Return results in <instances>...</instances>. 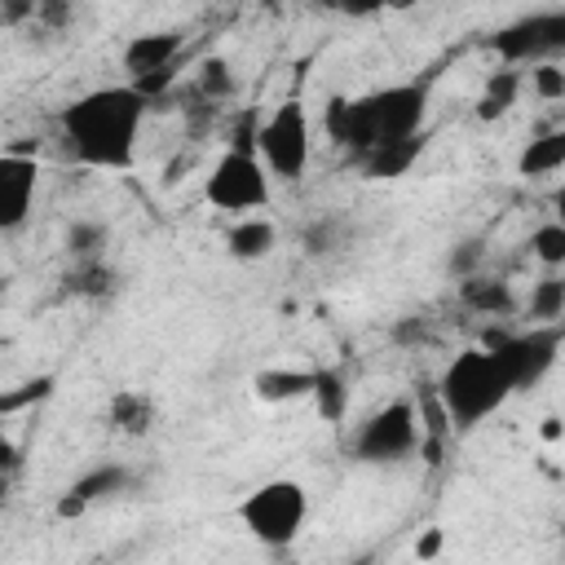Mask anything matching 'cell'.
<instances>
[{"label":"cell","mask_w":565,"mask_h":565,"mask_svg":"<svg viewBox=\"0 0 565 565\" xmlns=\"http://www.w3.org/2000/svg\"><path fill=\"white\" fill-rule=\"evenodd\" d=\"M62 282H66L71 296L102 300V296H110V291L119 287V274H115V265H106V256H84V260H75V265L66 269Z\"/></svg>","instance_id":"e0dca14e"},{"label":"cell","mask_w":565,"mask_h":565,"mask_svg":"<svg viewBox=\"0 0 565 565\" xmlns=\"http://www.w3.org/2000/svg\"><path fill=\"white\" fill-rule=\"evenodd\" d=\"M322 4H331L340 13H353V18H366V13H380L384 9V0H322Z\"/></svg>","instance_id":"d6a6232c"},{"label":"cell","mask_w":565,"mask_h":565,"mask_svg":"<svg viewBox=\"0 0 565 565\" xmlns=\"http://www.w3.org/2000/svg\"><path fill=\"white\" fill-rule=\"evenodd\" d=\"M260 4H282V0H260Z\"/></svg>","instance_id":"ab89813d"},{"label":"cell","mask_w":565,"mask_h":565,"mask_svg":"<svg viewBox=\"0 0 565 565\" xmlns=\"http://www.w3.org/2000/svg\"><path fill=\"white\" fill-rule=\"evenodd\" d=\"M106 243H110V230H106L102 221H71V230H66V252H71V260L102 256Z\"/></svg>","instance_id":"cb8c5ba5"},{"label":"cell","mask_w":565,"mask_h":565,"mask_svg":"<svg viewBox=\"0 0 565 565\" xmlns=\"http://www.w3.org/2000/svg\"><path fill=\"white\" fill-rule=\"evenodd\" d=\"M419 450V411L415 402H388L380 406L362 428H358V441H353V455L362 463H402Z\"/></svg>","instance_id":"ba28073f"},{"label":"cell","mask_w":565,"mask_h":565,"mask_svg":"<svg viewBox=\"0 0 565 565\" xmlns=\"http://www.w3.org/2000/svg\"><path fill=\"white\" fill-rule=\"evenodd\" d=\"M4 486H9V477H0V512H4Z\"/></svg>","instance_id":"8d00e7d4"},{"label":"cell","mask_w":565,"mask_h":565,"mask_svg":"<svg viewBox=\"0 0 565 565\" xmlns=\"http://www.w3.org/2000/svg\"><path fill=\"white\" fill-rule=\"evenodd\" d=\"M256 124H260V119H256L252 110L238 115L234 128H230V141H225V146H230V150H252V154H256Z\"/></svg>","instance_id":"f1b7e54d"},{"label":"cell","mask_w":565,"mask_h":565,"mask_svg":"<svg viewBox=\"0 0 565 565\" xmlns=\"http://www.w3.org/2000/svg\"><path fill=\"white\" fill-rule=\"evenodd\" d=\"M508 397H512V384L499 371L494 353L481 349V344L477 349H463L459 358H450L446 371H441V380H437V402H441L446 419L459 433H468L481 419H490Z\"/></svg>","instance_id":"3957f363"},{"label":"cell","mask_w":565,"mask_h":565,"mask_svg":"<svg viewBox=\"0 0 565 565\" xmlns=\"http://www.w3.org/2000/svg\"><path fill=\"white\" fill-rule=\"evenodd\" d=\"M561 340H565L561 322H530V331H508L490 353L516 393V388H534L556 366Z\"/></svg>","instance_id":"52a82bcc"},{"label":"cell","mask_w":565,"mask_h":565,"mask_svg":"<svg viewBox=\"0 0 565 565\" xmlns=\"http://www.w3.org/2000/svg\"><path fill=\"white\" fill-rule=\"evenodd\" d=\"M490 49L508 66H534V62L561 57L565 53V9H539V13L508 22L503 31H494Z\"/></svg>","instance_id":"9c48e42d"},{"label":"cell","mask_w":565,"mask_h":565,"mask_svg":"<svg viewBox=\"0 0 565 565\" xmlns=\"http://www.w3.org/2000/svg\"><path fill=\"white\" fill-rule=\"evenodd\" d=\"M181 44H185V35L181 31H141V35H132L128 44H124V71H128V79H137V75H150V71H168V66H177V53H181Z\"/></svg>","instance_id":"4fadbf2b"},{"label":"cell","mask_w":565,"mask_h":565,"mask_svg":"<svg viewBox=\"0 0 565 565\" xmlns=\"http://www.w3.org/2000/svg\"><path fill=\"white\" fill-rule=\"evenodd\" d=\"M49 393V380H35V384H22L18 393H0V415L4 411H18V406H26V402H40Z\"/></svg>","instance_id":"f546056e"},{"label":"cell","mask_w":565,"mask_h":565,"mask_svg":"<svg viewBox=\"0 0 565 565\" xmlns=\"http://www.w3.org/2000/svg\"><path fill=\"white\" fill-rule=\"evenodd\" d=\"M561 168H565V132H561V128L534 137V141L521 150V159H516V172H521V177H552V172H561Z\"/></svg>","instance_id":"ffe728a7"},{"label":"cell","mask_w":565,"mask_h":565,"mask_svg":"<svg viewBox=\"0 0 565 565\" xmlns=\"http://www.w3.org/2000/svg\"><path fill=\"white\" fill-rule=\"evenodd\" d=\"M31 22H35L40 31L57 35V31H66V26L75 22V0H35V13H31Z\"/></svg>","instance_id":"83f0119b"},{"label":"cell","mask_w":565,"mask_h":565,"mask_svg":"<svg viewBox=\"0 0 565 565\" xmlns=\"http://www.w3.org/2000/svg\"><path fill=\"white\" fill-rule=\"evenodd\" d=\"M539 433H543V437H547V441H556V437H561V419H556V415H547V419H543V428H539Z\"/></svg>","instance_id":"d590c367"},{"label":"cell","mask_w":565,"mask_h":565,"mask_svg":"<svg viewBox=\"0 0 565 565\" xmlns=\"http://www.w3.org/2000/svg\"><path fill=\"white\" fill-rule=\"evenodd\" d=\"M40 190V163L22 150H4L0 154V234L18 230L31 216Z\"/></svg>","instance_id":"30bf717a"},{"label":"cell","mask_w":565,"mask_h":565,"mask_svg":"<svg viewBox=\"0 0 565 565\" xmlns=\"http://www.w3.org/2000/svg\"><path fill=\"white\" fill-rule=\"evenodd\" d=\"M146 97L132 84H102L62 106V146L75 163L124 172L137 159V137L146 124Z\"/></svg>","instance_id":"6da1fadb"},{"label":"cell","mask_w":565,"mask_h":565,"mask_svg":"<svg viewBox=\"0 0 565 565\" xmlns=\"http://www.w3.org/2000/svg\"><path fill=\"white\" fill-rule=\"evenodd\" d=\"M190 88H194L199 97H207L212 106L230 102V97H234V71H230V62H225V57H203Z\"/></svg>","instance_id":"603a6c76"},{"label":"cell","mask_w":565,"mask_h":565,"mask_svg":"<svg viewBox=\"0 0 565 565\" xmlns=\"http://www.w3.org/2000/svg\"><path fill=\"white\" fill-rule=\"evenodd\" d=\"M459 300H463V309H472V313H481V318H508V313H516V291H512V282L486 278L481 269L468 274V278H459Z\"/></svg>","instance_id":"5bb4252c"},{"label":"cell","mask_w":565,"mask_h":565,"mask_svg":"<svg viewBox=\"0 0 565 565\" xmlns=\"http://www.w3.org/2000/svg\"><path fill=\"white\" fill-rule=\"evenodd\" d=\"M256 159L265 163L269 177H282V181L305 177V168H309V115L296 97L274 106L256 124Z\"/></svg>","instance_id":"5b68a950"},{"label":"cell","mask_w":565,"mask_h":565,"mask_svg":"<svg viewBox=\"0 0 565 565\" xmlns=\"http://www.w3.org/2000/svg\"><path fill=\"white\" fill-rule=\"evenodd\" d=\"M525 313H530V322H561V313H565V278L556 269H547V278H539L530 287Z\"/></svg>","instance_id":"44dd1931"},{"label":"cell","mask_w":565,"mask_h":565,"mask_svg":"<svg viewBox=\"0 0 565 565\" xmlns=\"http://www.w3.org/2000/svg\"><path fill=\"white\" fill-rule=\"evenodd\" d=\"M252 388H256L260 402H296V397H309V388H313V371L269 366V371H256Z\"/></svg>","instance_id":"ac0fdd59"},{"label":"cell","mask_w":565,"mask_h":565,"mask_svg":"<svg viewBox=\"0 0 565 565\" xmlns=\"http://www.w3.org/2000/svg\"><path fill=\"white\" fill-rule=\"evenodd\" d=\"M437 552H441V530H428V534L415 543V556H419V561H433Z\"/></svg>","instance_id":"836d02e7"},{"label":"cell","mask_w":565,"mask_h":565,"mask_svg":"<svg viewBox=\"0 0 565 565\" xmlns=\"http://www.w3.org/2000/svg\"><path fill=\"white\" fill-rule=\"evenodd\" d=\"M530 84H534V93H539L543 102H561V97H565V66H561L556 57L534 62V66H530Z\"/></svg>","instance_id":"4316f807"},{"label":"cell","mask_w":565,"mask_h":565,"mask_svg":"<svg viewBox=\"0 0 565 565\" xmlns=\"http://www.w3.org/2000/svg\"><path fill=\"white\" fill-rule=\"evenodd\" d=\"M309 397L318 402V415L331 419V424H340L344 411H349V388H344V375H340V371H313Z\"/></svg>","instance_id":"7402d4cb"},{"label":"cell","mask_w":565,"mask_h":565,"mask_svg":"<svg viewBox=\"0 0 565 565\" xmlns=\"http://www.w3.org/2000/svg\"><path fill=\"white\" fill-rule=\"evenodd\" d=\"M424 154V137H393V141H375L358 154L362 181H402Z\"/></svg>","instance_id":"7c38bea8"},{"label":"cell","mask_w":565,"mask_h":565,"mask_svg":"<svg viewBox=\"0 0 565 565\" xmlns=\"http://www.w3.org/2000/svg\"><path fill=\"white\" fill-rule=\"evenodd\" d=\"M384 4H411V0H384Z\"/></svg>","instance_id":"f35d334b"},{"label":"cell","mask_w":565,"mask_h":565,"mask_svg":"<svg viewBox=\"0 0 565 565\" xmlns=\"http://www.w3.org/2000/svg\"><path fill=\"white\" fill-rule=\"evenodd\" d=\"M331 234H335V221H318V225H309V230H305V252H309V256L331 252V247H335Z\"/></svg>","instance_id":"1f68e13d"},{"label":"cell","mask_w":565,"mask_h":565,"mask_svg":"<svg viewBox=\"0 0 565 565\" xmlns=\"http://www.w3.org/2000/svg\"><path fill=\"white\" fill-rule=\"evenodd\" d=\"M4 291H9V278H4V274H0V300H4Z\"/></svg>","instance_id":"74e56055"},{"label":"cell","mask_w":565,"mask_h":565,"mask_svg":"<svg viewBox=\"0 0 565 565\" xmlns=\"http://www.w3.org/2000/svg\"><path fill=\"white\" fill-rule=\"evenodd\" d=\"M274 247H278V230H274V221H265V216H238V221L230 225V234H225V252H230L234 260H243V265L265 260Z\"/></svg>","instance_id":"2e32d148"},{"label":"cell","mask_w":565,"mask_h":565,"mask_svg":"<svg viewBox=\"0 0 565 565\" xmlns=\"http://www.w3.org/2000/svg\"><path fill=\"white\" fill-rule=\"evenodd\" d=\"M238 521L256 543L291 547L309 521V490L291 477H269L238 503Z\"/></svg>","instance_id":"277c9868"},{"label":"cell","mask_w":565,"mask_h":565,"mask_svg":"<svg viewBox=\"0 0 565 565\" xmlns=\"http://www.w3.org/2000/svg\"><path fill=\"white\" fill-rule=\"evenodd\" d=\"M516 97H521V71L516 66H503V71H494L490 79H486V88H481V97H477V119H503L512 106H516Z\"/></svg>","instance_id":"d6986e66"},{"label":"cell","mask_w":565,"mask_h":565,"mask_svg":"<svg viewBox=\"0 0 565 565\" xmlns=\"http://www.w3.org/2000/svg\"><path fill=\"white\" fill-rule=\"evenodd\" d=\"M13 468H18V446H13V441L0 433V477H9Z\"/></svg>","instance_id":"e575fe53"},{"label":"cell","mask_w":565,"mask_h":565,"mask_svg":"<svg viewBox=\"0 0 565 565\" xmlns=\"http://www.w3.org/2000/svg\"><path fill=\"white\" fill-rule=\"evenodd\" d=\"M428 115V84L424 79H402L362 97H349V115H344V132L340 146L358 159L366 146L375 141H393V137H415L424 128Z\"/></svg>","instance_id":"7a4b0ae2"},{"label":"cell","mask_w":565,"mask_h":565,"mask_svg":"<svg viewBox=\"0 0 565 565\" xmlns=\"http://www.w3.org/2000/svg\"><path fill=\"white\" fill-rule=\"evenodd\" d=\"M344 115H349V97H331L327 110H322V128L335 146H340V132H344Z\"/></svg>","instance_id":"4dcf8cb0"},{"label":"cell","mask_w":565,"mask_h":565,"mask_svg":"<svg viewBox=\"0 0 565 565\" xmlns=\"http://www.w3.org/2000/svg\"><path fill=\"white\" fill-rule=\"evenodd\" d=\"M481 260H486V238H459V243H450V252H446V274L459 282V278H468V274H477L481 269Z\"/></svg>","instance_id":"484cf974"},{"label":"cell","mask_w":565,"mask_h":565,"mask_svg":"<svg viewBox=\"0 0 565 565\" xmlns=\"http://www.w3.org/2000/svg\"><path fill=\"white\" fill-rule=\"evenodd\" d=\"M159 411H154V397L141 393V388H115L110 402H106V424L124 437H146L154 428Z\"/></svg>","instance_id":"9a60e30c"},{"label":"cell","mask_w":565,"mask_h":565,"mask_svg":"<svg viewBox=\"0 0 565 565\" xmlns=\"http://www.w3.org/2000/svg\"><path fill=\"white\" fill-rule=\"evenodd\" d=\"M128 481H132V472H128L124 463H97V468H88L84 477H75V481L66 486V494L57 499V516H79V512H88L97 499L124 494Z\"/></svg>","instance_id":"8fae6325"},{"label":"cell","mask_w":565,"mask_h":565,"mask_svg":"<svg viewBox=\"0 0 565 565\" xmlns=\"http://www.w3.org/2000/svg\"><path fill=\"white\" fill-rule=\"evenodd\" d=\"M203 194L212 207L230 212V216H252L269 203V172L265 163L252 154V150H221L207 181H203Z\"/></svg>","instance_id":"8992f818"},{"label":"cell","mask_w":565,"mask_h":565,"mask_svg":"<svg viewBox=\"0 0 565 565\" xmlns=\"http://www.w3.org/2000/svg\"><path fill=\"white\" fill-rule=\"evenodd\" d=\"M530 247H534V256H539L547 269H561V265H565V225H561V221H543V225L530 234Z\"/></svg>","instance_id":"d4e9b609"}]
</instances>
